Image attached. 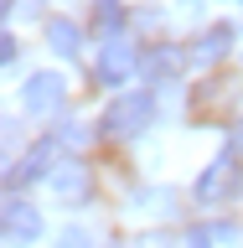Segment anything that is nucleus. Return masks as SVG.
<instances>
[{
    "instance_id": "obj_9",
    "label": "nucleus",
    "mask_w": 243,
    "mask_h": 248,
    "mask_svg": "<svg viewBox=\"0 0 243 248\" xmlns=\"http://www.w3.org/2000/svg\"><path fill=\"white\" fill-rule=\"evenodd\" d=\"M140 73L150 78V88H171V83L186 73V52H176V46H155L150 57L140 62Z\"/></svg>"
},
{
    "instance_id": "obj_12",
    "label": "nucleus",
    "mask_w": 243,
    "mask_h": 248,
    "mask_svg": "<svg viewBox=\"0 0 243 248\" xmlns=\"http://www.w3.org/2000/svg\"><path fill=\"white\" fill-rule=\"evenodd\" d=\"M57 145H62V150H83V145H88V129H83V124H62Z\"/></svg>"
},
{
    "instance_id": "obj_5",
    "label": "nucleus",
    "mask_w": 243,
    "mask_h": 248,
    "mask_svg": "<svg viewBox=\"0 0 243 248\" xmlns=\"http://www.w3.org/2000/svg\"><path fill=\"white\" fill-rule=\"evenodd\" d=\"M135 67H140L135 46L119 42V36H109V42L98 46V62H93V73H98V83H104V88H124V83L135 78Z\"/></svg>"
},
{
    "instance_id": "obj_7",
    "label": "nucleus",
    "mask_w": 243,
    "mask_h": 248,
    "mask_svg": "<svg viewBox=\"0 0 243 248\" xmlns=\"http://www.w3.org/2000/svg\"><path fill=\"white\" fill-rule=\"evenodd\" d=\"M47 186H52L57 202H88L93 197V170L83 166V160H67V155H62V166L47 176Z\"/></svg>"
},
{
    "instance_id": "obj_2",
    "label": "nucleus",
    "mask_w": 243,
    "mask_h": 248,
    "mask_svg": "<svg viewBox=\"0 0 243 248\" xmlns=\"http://www.w3.org/2000/svg\"><path fill=\"white\" fill-rule=\"evenodd\" d=\"M233 191H238V150H223L207 160V170L192 186V197H197V207H223Z\"/></svg>"
},
{
    "instance_id": "obj_11",
    "label": "nucleus",
    "mask_w": 243,
    "mask_h": 248,
    "mask_svg": "<svg viewBox=\"0 0 243 248\" xmlns=\"http://www.w3.org/2000/svg\"><path fill=\"white\" fill-rule=\"evenodd\" d=\"M93 26H98V36H114V31L124 26V11H119V0H98V11H93Z\"/></svg>"
},
{
    "instance_id": "obj_1",
    "label": "nucleus",
    "mask_w": 243,
    "mask_h": 248,
    "mask_svg": "<svg viewBox=\"0 0 243 248\" xmlns=\"http://www.w3.org/2000/svg\"><path fill=\"white\" fill-rule=\"evenodd\" d=\"M155 119V93H119L114 104L104 108L98 119V135L104 140H140Z\"/></svg>"
},
{
    "instance_id": "obj_13",
    "label": "nucleus",
    "mask_w": 243,
    "mask_h": 248,
    "mask_svg": "<svg viewBox=\"0 0 243 248\" xmlns=\"http://www.w3.org/2000/svg\"><path fill=\"white\" fill-rule=\"evenodd\" d=\"M52 248H93V238H88V228H62Z\"/></svg>"
},
{
    "instance_id": "obj_4",
    "label": "nucleus",
    "mask_w": 243,
    "mask_h": 248,
    "mask_svg": "<svg viewBox=\"0 0 243 248\" xmlns=\"http://www.w3.org/2000/svg\"><path fill=\"white\" fill-rule=\"evenodd\" d=\"M21 104H26L31 119L57 114V108L67 104V83H62V73H31L26 83H21Z\"/></svg>"
},
{
    "instance_id": "obj_6",
    "label": "nucleus",
    "mask_w": 243,
    "mask_h": 248,
    "mask_svg": "<svg viewBox=\"0 0 243 248\" xmlns=\"http://www.w3.org/2000/svg\"><path fill=\"white\" fill-rule=\"evenodd\" d=\"M0 222H5V243H11V248H31L36 238H42V212H36L26 197H16V191L5 197Z\"/></svg>"
},
{
    "instance_id": "obj_16",
    "label": "nucleus",
    "mask_w": 243,
    "mask_h": 248,
    "mask_svg": "<svg viewBox=\"0 0 243 248\" xmlns=\"http://www.w3.org/2000/svg\"><path fill=\"white\" fill-rule=\"evenodd\" d=\"M233 150H238V155H243V119H238V124H233Z\"/></svg>"
},
{
    "instance_id": "obj_3",
    "label": "nucleus",
    "mask_w": 243,
    "mask_h": 248,
    "mask_svg": "<svg viewBox=\"0 0 243 248\" xmlns=\"http://www.w3.org/2000/svg\"><path fill=\"white\" fill-rule=\"evenodd\" d=\"M62 155H67V150L57 145V135L36 140V145H31V150L21 155L11 170H5V186H11V191H21V186H26V181H36V176H52V170L62 166Z\"/></svg>"
},
{
    "instance_id": "obj_14",
    "label": "nucleus",
    "mask_w": 243,
    "mask_h": 248,
    "mask_svg": "<svg viewBox=\"0 0 243 248\" xmlns=\"http://www.w3.org/2000/svg\"><path fill=\"white\" fill-rule=\"evenodd\" d=\"M186 248H217V232H212V228H197V232H186Z\"/></svg>"
},
{
    "instance_id": "obj_15",
    "label": "nucleus",
    "mask_w": 243,
    "mask_h": 248,
    "mask_svg": "<svg viewBox=\"0 0 243 248\" xmlns=\"http://www.w3.org/2000/svg\"><path fill=\"white\" fill-rule=\"evenodd\" d=\"M16 52H21V46H16V36L5 31V36H0V57H5V62H16Z\"/></svg>"
},
{
    "instance_id": "obj_8",
    "label": "nucleus",
    "mask_w": 243,
    "mask_h": 248,
    "mask_svg": "<svg viewBox=\"0 0 243 248\" xmlns=\"http://www.w3.org/2000/svg\"><path fill=\"white\" fill-rule=\"evenodd\" d=\"M233 42H238V26H228V21H212V26L197 36V46H192V62H197V67H217V62L233 52Z\"/></svg>"
},
{
    "instance_id": "obj_17",
    "label": "nucleus",
    "mask_w": 243,
    "mask_h": 248,
    "mask_svg": "<svg viewBox=\"0 0 243 248\" xmlns=\"http://www.w3.org/2000/svg\"><path fill=\"white\" fill-rule=\"evenodd\" d=\"M114 248H130V243H114ZM135 248H140V243H135Z\"/></svg>"
},
{
    "instance_id": "obj_10",
    "label": "nucleus",
    "mask_w": 243,
    "mask_h": 248,
    "mask_svg": "<svg viewBox=\"0 0 243 248\" xmlns=\"http://www.w3.org/2000/svg\"><path fill=\"white\" fill-rule=\"evenodd\" d=\"M42 36H47V46H52L57 57H78V52H83V26H73L67 16H52Z\"/></svg>"
}]
</instances>
